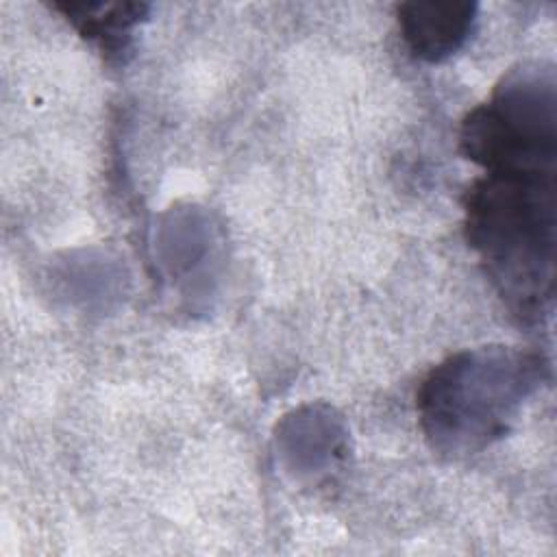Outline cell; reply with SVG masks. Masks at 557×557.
Listing matches in <instances>:
<instances>
[{
  "label": "cell",
  "mask_w": 557,
  "mask_h": 557,
  "mask_svg": "<svg viewBox=\"0 0 557 557\" xmlns=\"http://www.w3.org/2000/svg\"><path fill=\"white\" fill-rule=\"evenodd\" d=\"M466 237L509 309L540 320L555 292V165L485 170L466 191Z\"/></svg>",
  "instance_id": "cell-1"
},
{
  "label": "cell",
  "mask_w": 557,
  "mask_h": 557,
  "mask_svg": "<svg viewBox=\"0 0 557 557\" xmlns=\"http://www.w3.org/2000/svg\"><path fill=\"white\" fill-rule=\"evenodd\" d=\"M476 20L472 2H405L398 7V26L409 50L431 63L455 54Z\"/></svg>",
  "instance_id": "cell-3"
},
{
  "label": "cell",
  "mask_w": 557,
  "mask_h": 557,
  "mask_svg": "<svg viewBox=\"0 0 557 557\" xmlns=\"http://www.w3.org/2000/svg\"><path fill=\"white\" fill-rule=\"evenodd\" d=\"M57 9H63L81 33L102 41L107 48L120 46V35L126 37L146 11L144 4H59Z\"/></svg>",
  "instance_id": "cell-4"
},
{
  "label": "cell",
  "mask_w": 557,
  "mask_h": 557,
  "mask_svg": "<svg viewBox=\"0 0 557 557\" xmlns=\"http://www.w3.org/2000/svg\"><path fill=\"white\" fill-rule=\"evenodd\" d=\"M542 372L537 355L509 348L461 352L433 368L418 392L420 422L433 448L468 455L500 437Z\"/></svg>",
  "instance_id": "cell-2"
}]
</instances>
